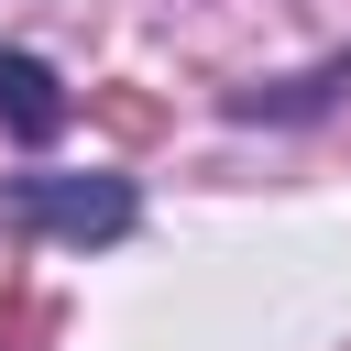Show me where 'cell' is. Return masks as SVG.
<instances>
[{
	"instance_id": "6da1fadb",
	"label": "cell",
	"mask_w": 351,
	"mask_h": 351,
	"mask_svg": "<svg viewBox=\"0 0 351 351\" xmlns=\"http://www.w3.org/2000/svg\"><path fill=\"white\" fill-rule=\"evenodd\" d=\"M11 197H22V219H44V230L77 241V252L132 230V176H22Z\"/></svg>"
},
{
	"instance_id": "7a4b0ae2",
	"label": "cell",
	"mask_w": 351,
	"mask_h": 351,
	"mask_svg": "<svg viewBox=\"0 0 351 351\" xmlns=\"http://www.w3.org/2000/svg\"><path fill=\"white\" fill-rule=\"evenodd\" d=\"M0 121H11L22 143H55V132L77 121V99L55 88V66H33V55H11V44H0Z\"/></svg>"
},
{
	"instance_id": "3957f363",
	"label": "cell",
	"mask_w": 351,
	"mask_h": 351,
	"mask_svg": "<svg viewBox=\"0 0 351 351\" xmlns=\"http://www.w3.org/2000/svg\"><path fill=\"white\" fill-rule=\"evenodd\" d=\"M88 121H99L110 143H154V132H165V99L132 88V77H110V88H88Z\"/></svg>"
},
{
	"instance_id": "277c9868",
	"label": "cell",
	"mask_w": 351,
	"mask_h": 351,
	"mask_svg": "<svg viewBox=\"0 0 351 351\" xmlns=\"http://www.w3.org/2000/svg\"><path fill=\"white\" fill-rule=\"evenodd\" d=\"M0 351H55V307L0 263Z\"/></svg>"
}]
</instances>
